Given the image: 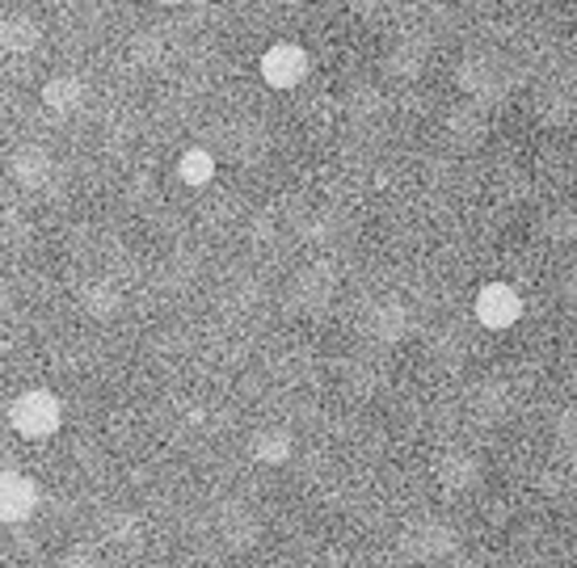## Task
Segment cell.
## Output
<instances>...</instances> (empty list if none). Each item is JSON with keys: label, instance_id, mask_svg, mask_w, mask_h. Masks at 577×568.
<instances>
[{"label": "cell", "instance_id": "6da1fadb", "mask_svg": "<svg viewBox=\"0 0 577 568\" xmlns=\"http://www.w3.org/2000/svg\"><path fill=\"white\" fill-rule=\"evenodd\" d=\"M9 426H13V433L30 438V442L51 438L64 426V405H59L56 392H47V387H26L9 405Z\"/></svg>", "mask_w": 577, "mask_h": 568}, {"label": "cell", "instance_id": "7a4b0ae2", "mask_svg": "<svg viewBox=\"0 0 577 568\" xmlns=\"http://www.w3.org/2000/svg\"><path fill=\"white\" fill-rule=\"evenodd\" d=\"M472 316H476V325L489 328V333L515 328L522 321V295L510 287V282H485V287L476 291Z\"/></svg>", "mask_w": 577, "mask_h": 568}, {"label": "cell", "instance_id": "3957f363", "mask_svg": "<svg viewBox=\"0 0 577 568\" xmlns=\"http://www.w3.org/2000/svg\"><path fill=\"white\" fill-rule=\"evenodd\" d=\"M262 81L278 89V93H287V89H296L303 84L308 77V51H303L300 43H275V47H266L262 51Z\"/></svg>", "mask_w": 577, "mask_h": 568}, {"label": "cell", "instance_id": "277c9868", "mask_svg": "<svg viewBox=\"0 0 577 568\" xmlns=\"http://www.w3.org/2000/svg\"><path fill=\"white\" fill-rule=\"evenodd\" d=\"M38 510V485L26 472H0V526H22Z\"/></svg>", "mask_w": 577, "mask_h": 568}, {"label": "cell", "instance_id": "5b68a950", "mask_svg": "<svg viewBox=\"0 0 577 568\" xmlns=\"http://www.w3.org/2000/svg\"><path fill=\"white\" fill-rule=\"evenodd\" d=\"M9 169H13V177H18V186L26 189H38L51 182V152L47 148H38V143H26V148H18L13 152V161H9Z\"/></svg>", "mask_w": 577, "mask_h": 568}, {"label": "cell", "instance_id": "8992f818", "mask_svg": "<svg viewBox=\"0 0 577 568\" xmlns=\"http://www.w3.org/2000/svg\"><path fill=\"white\" fill-rule=\"evenodd\" d=\"M38 38H43V26H38L30 13H9V18H0V51L26 55L38 47Z\"/></svg>", "mask_w": 577, "mask_h": 568}, {"label": "cell", "instance_id": "52a82bcc", "mask_svg": "<svg viewBox=\"0 0 577 568\" xmlns=\"http://www.w3.org/2000/svg\"><path fill=\"white\" fill-rule=\"evenodd\" d=\"M43 106L59 114V118H72L84 106V84L77 77H51L43 84Z\"/></svg>", "mask_w": 577, "mask_h": 568}, {"label": "cell", "instance_id": "ba28073f", "mask_svg": "<svg viewBox=\"0 0 577 568\" xmlns=\"http://www.w3.org/2000/svg\"><path fill=\"white\" fill-rule=\"evenodd\" d=\"M81 308L93 316V321H114L118 312H123V291L114 287L111 278H102V282H89L81 295Z\"/></svg>", "mask_w": 577, "mask_h": 568}, {"label": "cell", "instance_id": "9c48e42d", "mask_svg": "<svg viewBox=\"0 0 577 568\" xmlns=\"http://www.w3.org/2000/svg\"><path fill=\"white\" fill-rule=\"evenodd\" d=\"M177 177H182V186H191V189L211 186V182H216V157H211L207 148H186L182 161H177Z\"/></svg>", "mask_w": 577, "mask_h": 568}, {"label": "cell", "instance_id": "30bf717a", "mask_svg": "<svg viewBox=\"0 0 577 568\" xmlns=\"http://www.w3.org/2000/svg\"><path fill=\"white\" fill-rule=\"evenodd\" d=\"M253 455H257V463H287V455H291V433L262 430L253 438Z\"/></svg>", "mask_w": 577, "mask_h": 568}, {"label": "cell", "instance_id": "8fae6325", "mask_svg": "<svg viewBox=\"0 0 577 568\" xmlns=\"http://www.w3.org/2000/svg\"><path fill=\"white\" fill-rule=\"evenodd\" d=\"M56 568H102V565H97V556H89L84 547H72V552L59 556Z\"/></svg>", "mask_w": 577, "mask_h": 568}, {"label": "cell", "instance_id": "7c38bea8", "mask_svg": "<svg viewBox=\"0 0 577 568\" xmlns=\"http://www.w3.org/2000/svg\"><path fill=\"white\" fill-rule=\"evenodd\" d=\"M152 4H165L169 9V4H182V0H152Z\"/></svg>", "mask_w": 577, "mask_h": 568}, {"label": "cell", "instance_id": "4fadbf2b", "mask_svg": "<svg viewBox=\"0 0 577 568\" xmlns=\"http://www.w3.org/2000/svg\"><path fill=\"white\" fill-rule=\"evenodd\" d=\"M287 4H303V0H287Z\"/></svg>", "mask_w": 577, "mask_h": 568}]
</instances>
